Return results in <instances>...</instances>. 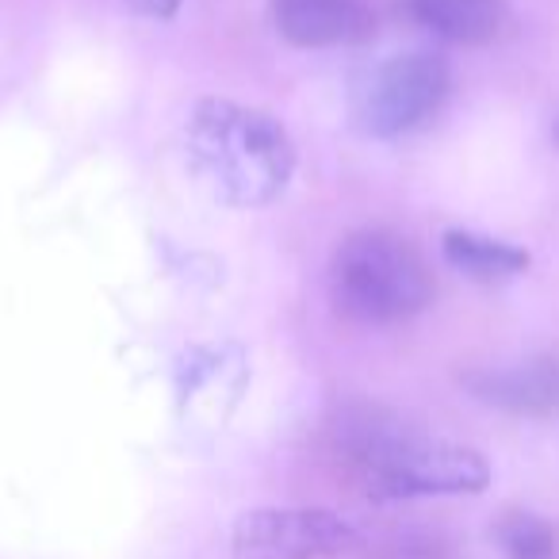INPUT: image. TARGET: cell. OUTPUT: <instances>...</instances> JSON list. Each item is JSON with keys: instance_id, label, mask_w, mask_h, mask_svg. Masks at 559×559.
Masks as SVG:
<instances>
[{"instance_id": "obj_1", "label": "cell", "mask_w": 559, "mask_h": 559, "mask_svg": "<svg viewBox=\"0 0 559 559\" xmlns=\"http://www.w3.org/2000/svg\"><path fill=\"white\" fill-rule=\"evenodd\" d=\"M195 177L226 207H269L296 177V142L272 111L203 96L185 127Z\"/></svg>"}, {"instance_id": "obj_2", "label": "cell", "mask_w": 559, "mask_h": 559, "mask_svg": "<svg viewBox=\"0 0 559 559\" xmlns=\"http://www.w3.org/2000/svg\"><path fill=\"white\" fill-rule=\"evenodd\" d=\"M433 272L406 234L360 226L330 257V299L357 326H399L433 304Z\"/></svg>"}, {"instance_id": "obj_3", "label": "cell", "mask_w": 559, "mask_h": 559, "mask_svg": "<svg viewBox=\"0 0 559 559\" xmlns=\"http://www.w3.org/2000/svg\"><path fill=\"white\" fill-rule=\"evenodd\" d=\"M353 456L368 498L376 502L479 495L490 483V464L483 452L452 441H429L406 429H360Z\"/></svg>"}, {"instance_id": "obj_4", "label": "cell", "mask_w": 559, "mask_h": 559, "mask_svg": "<svg viewBox=\"0 0 559 559\" xmlns=\"http://www.w3.org/2000/svg\"><path fill=\"white\" fill-rule=\"evenodd\" d=\"M452 93V66L433 50L391 55L365 70L349 88V119L368 139H399L444 108Z\"/></svg>"}, {"instance_id": "obj_5", "label": "cell", "mask_w": 559, "mask_h": 559, "mask_svg": "<svg viewBox=\"0 0 559 559\" xmlns=\"http://www.w3.org/2000/svg\"><path fill=\"white\" fill-rule=\"evenodd\" d=\"M357 544V528L330 510H249L234 525L238 559H330Z\"/></svg>"}, {"instance_id": "obj_6", "label": "cell", "mask_w": 559, "mask_h": 559, "mask_svg": "<svg viewBox=\"0 0 559 559\" xmlns=\"http://www.w3.org/2000/svg\"><path fill=\"white\" fill-rule=\"evenodd\" d=\"M280 39L299 50L365 47L376 39V12L368 0H269Z\"/></svg>"}, {"instance_id": "obj_7", "label": "cell", "mask_w": 559, "mask_h": 559, "mask_svg": "<svg viewBox=\"0 0 559 559\" xmlns=\"http://www.w3.org/2000/svg\"><path fill=\"white\" fill-rule=\"evenodd\" d=\"M399 12L414 27L452 47H490L513 27L506 0H399Z\"/></svg>"}, {"instance_id": "obj_8", "label": "cell", "mask_w": 559, "mask_h": 559, "mask_svg": "<svg viewBox=\"0 0 559 559\" xmlns=\"http://www.w3.org/2000/svg\"><path fill=\"white\" fill-rule=\"evenodd\" d=\"M467 391L498 411L548 418L559 414V357H533L510 368H479L464 376Z\"/></svg>"}, {"instance_id": "obj_9", "label": "cell", "mask_w": 559, "mask_h": 559, "mask_svg": "<svg viewBox=\"0 0 559 559\" xmlns=\"http://www.w3.org/2000/svg\"><path fill=\"white\" fill-rule=\"evenodd\" d=\"M441 257L475 284H506V280L528 272V264H533V253L525 246H513V241L495 238V234L460 230V226L441 234Z\"/></svg>"}, {"instance_id": "obj_10", "label": "cell", "mask_w": 559, "mask_h": 559, "mask_svg": "<svg viewBox=\"0 0 559 559\" xmlns=\"http://www.w3.org/2000/svg\"><path fill=\"white\" fill-rule=\"evenodd\" d=\"M495 536H498V544H502L506 559H559L556 528L528 510L502 513Z\"/></svg>"}, {"instance_id": "obj_11", "label": "cell", "mask_w": 559, "mask_h": 559, "mask_svg": "<svg viewBox=\"0 0 559 559\" xmlns=\"http://www.w3.org/2000/svg\"><path fill=\"white\" fill-rule=\"evenodd\" d=\"M119 4L146 20H173L180 12V0H119Z\"/></svg>"}, {"instance_id": "obj_12", "label": "cell", "mask_w": 559, "mask_h": 559, "mask_svg": "<svg viewBox=\"0 0 559 559\" xmlns=\"http://www.w3.org/2000/svg\"><path fill=\"white\" fill-rule=\"evenodd\" d=\"M556 139H559V123H556Z\"/></svg>"}]
</instances>
